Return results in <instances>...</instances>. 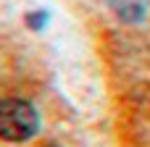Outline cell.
<instances>
[{
    "instance_id": "1",
    "label": "cell",
    "mask_w": 150,
    "mask_h": 147,
    "mask_svg": "<svg viewBox=\"0 0 150 147\" xmlns=\"http://www.w3.org/2000/svg\"><path fill=\"white\" fill-rule=\"evenodd\" d=\"M40 129V116L34 105L18 97L0 100V139L5 142H26Z\"/></svg>"
},
{
    "instance_id": "2",
    "label": "cell",
    "mask_w": 150,
    "mask_h": 147,
    "mask_svg": "<svg viewBox=\"0 0 150 147\" xmlns=\"http://www.w3.org/2000/svg\"><path fill=\"white\" fill-rule=\"evenodd\" d=\"M29 24L32 26H42L45 24V11H40V16H29Z\"/></svg>"
}]
</instances>
